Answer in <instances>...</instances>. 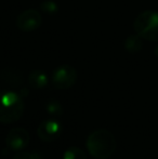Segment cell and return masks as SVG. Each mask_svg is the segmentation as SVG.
<instances>
[{
    "label": "cell",
    "mask_w": 158,
    "mask_h": 159,
    "mask_svg": "<svg viewBox=\"0 0 158 159\" xmlns=\"http://www.w3.org/2000/svg\"><path fill=\"white\" fill-rule=\"evenodd\" d=\"M117 142L114 134L106 129L93 131L87 139V148L97 159H107L116 151Z\"/></svg>",
    "instance_id": "6da1fadb"
},
{
    "label": "cell",
    "mask_w": 158,
    "mask_h": 159,
    "mask_svg": "<svg viewBox=\"0 0 158 159\" xmlns=\"http://www.w3.org/2000/svg\"><path fill=\"white\" fill-rule=\"evenodd\" d=\"M40 9L47 14H54L59 11V6L53 0H46L40 4Z\"/></svg>",
    "instance_id": "7c38bea8"
},
{
    "label": "cell",
    "mask_w": 158,
    "mask_h": 159,
    "mask_svg": "<svg viewBox=\"0 0 158 159\" xmlns=\"http://www.w3.org/2000/svg\"><path fill=\"white\" fill-rule=\"evenodd\" d=\"M13 159H42L41 154L38 152H23L20 151L14 155Z\"/></svg>",
    "instance_id": "4fadbf2b"
},
{
    "label": "cell",
    "mask_w": 158,
    "mask_h": 159,
    "mask_svg": "<svg viewBox=\"0 0 158 159\" xmlns=\"http://www.w3.org/2000/svg\"><path fill=\"white\" fill-rule=\"evenodd\" d=\"M124 48L130 53H138L142 50L143 43H142L141 37L139 35H130L124 40Z\"/></svg>",
    "instance_id": "9c48e42d"
},
{
    "label": "cell",
    "mask_w": 158,
    "mask_h": 159,
    "mask_svg": "<svg viewBox=\"0 0 158 159\" xmlns=\"http://www.w3.org/2000/svg\"><path fill=\"white\" fill-rule=\"evenodd\" d=\"M42 24L41 14L35 9H27L23 11L16 19V26L22 32H33Z\"/></svg>",
    "instance_id": "5b68a950"
},
{
    "label": "cell",
    "mask_w": 158,
    "mask_h": 159,
    "mask_svg": "<svg viewBox=\"0 0 158 159\" xmlns=\"http://www.w3.org/2000/svg\"><path fill=\"white\" fill-rule=\"evenodd\" d=\"M155 54H156V57H158V46H156V48H155Z\"/></svg>",
    "instance_id": "5bb4252c"
},
{
    "label": "cell",
    "mask_w": 158,
    "mask_h": 159,
    "mask_svg": "<svg viewBox=\"0 0 158 159\" xmlns=\"http://www.w3.org/2000/svg\"><path fill=\"white\" fill-rule=\"evenodd\" d=\"M138 35L148 41H158V12L146 10L140 13L133 23Z\"/></svg>",
    "instance_id": "3957f363"
},
{
    "label": "cell",
    "mask_w": 158,
    "mask_h": 159,
    "mask_svg": "<svg viewBox=\"0 0 158 159\" xmlns=\"http://www.w3.org/2000/svg\"><path fill=\"white\" fill-rule=\"evenodd\" d=\"M62 125L56 119H46L39 125L37 129L38 138L43 142L51 143L60 138Z\"/></svg>",
    "instance_id": "52a82bcc"
},
{
    "label": "cell",
    "mask_w": 158,
    "mask_h": 159,
    "mask_svg": "<svg viewBox=\"0 0 158 159\" xmlns=\"http://www.w3.org/2000/svg\"><path fill=\"white\" fill-rule=\"evenodd\" d=\"M25 108L20 93L10 90L0 91V122L13 124L22 117Z\"/></svg>",
    "instance_id": "7a4b0ae2"
},
{
    "label": "cell",
    "mask_w": 158,
    "mask_h": 159,
    "mask_svg": "<svg viewBox=\"0 0 158 159\" xmlns=\"http://www.w3.org/2000/svg\"><path fill=\"white\" fill-rule=\"evenodd\" d=\"M30 87L35 89H43L49 84V76L41 69H35L28 76Z\"/></svg>",
    "instance_id": "ba28073f"
},
{
    "label": "cell",
    "mask_w": 158,
    "mask_h": 159,
    "mask_svg": "<svg viewBox=\"0 0 158 159\" xmlns=\"http://www.w3.org/2000/svg\"><path fill=\"white\" fill-rule=\"evenodd\" d=\"M46 111L52 116H61L63 114V107L59 101L52 98V100H49L46 104Z\"/></svg>",
    "instance_id": "8fae6325"
},
{
    "label": "cell",
    "mask_w": 158,
    "mask_h": 159,
    "mask_svg": "<svg viewBox=\"0 0 158 159\" xmlns=\"http://www.w3.org/2000/svg\"><path fill=\"white\" fill-rule=\"evenodd\" d=\"M63 159H87V156L86 153L81 148L72 146L64 152Z\"/></svg>",
    "instance_id": "30bf717a"
},
{
    "label": "cell",
    "mask_w": 158,
    "mask_h": 159,
    "mask_svg": "<svg viewBox=\"0 0 158 159\" xmlns=\"http://www.w3.org/2000/svg\"><path fill=\"white\" fill-rule=\"evenodd\" d=\"M29 133L24 128H13L6 136V145L14 152L23 151L29 144Z\"/></svg>",
    "instance_id": "8992f818"
},
{
    "label": "cell",
    "mask_w": 158,
    "mask_h": 159,
    "mask_svg": "<svg viewBox=\"0 0 158 159\" xmlns=\"http://www.w3.org/2000/svg\"><path fill=\"white\" fill-rule=\"evenodd\" d=\"M77 80V70L72 65L64 64L56 67L51 75L52 84L60 90H67L72 88Z\"/></svg>",
    "instance_id": "277c9868"
}]
</instances>
